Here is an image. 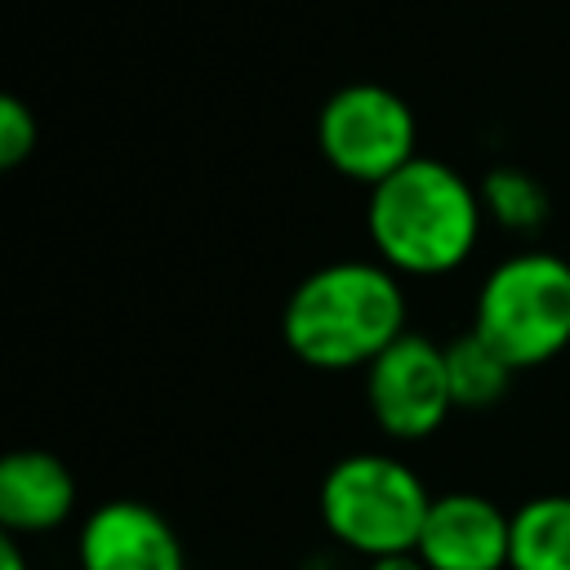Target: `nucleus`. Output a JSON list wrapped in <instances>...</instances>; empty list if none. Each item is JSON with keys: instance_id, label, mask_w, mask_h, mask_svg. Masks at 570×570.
I'll list each match as a JSON object with an SVG mask.
<instances>
[{"instance_id": "f257e3e1", "label": "nucleus", "mask_w": 570, "mask_h": 570, "mask_svg": "<svg viewBox=\"0 0 570 570\" xmlns=\"http://www.w3.org/2000/svg\"><path fill=\"white\" fill-rule=\"evenodd\" d=\"M405 330V289L379 258H338L307 272L281 312L285 347L325 374L370 370Z\"/></svg>"}, {"instance_id": "f03ea898", "label": "nucleus", "mask_w": 570, "mask_h": 570, "mask_svg": "<svg viewBox=\"0 0 570 570\" xmlns=\"http://www.w3.org/2000/svg\"><path fill=\"white\" fill-rule=\"evenodd\" d=\"M481 191L445 160L414 156L405 169L370 187L365 236L374 258L396 276H445L481 240Z\"/></svg>"}, {"instance_id": "7ed1b4c3", "label": "nucleus", "mask_w": 570, "mask_h": 570, "mask_svg": "<svg viewBox=\"0 0 570 570\" xmlns=\"http://www.w3.org/2000/svg\"><path fill=\"white\" fill-rule=\"evenodd\" d=\"M432 499L436 494H428L423 476L405 459L383 450H356L330 463V472L321 476L316 512L338 548L374 561L419 548Z\"/></svg>"}, {"instance_id": "20e7f679", "label": "nucleus", "mask_w": 570, "mask_h": 570, "mask_svg": "<svg viewBox=\"0 0 570 570\" xmlns=\"http://www.w3.org/2000/svg\"><path fill=\"white\" fill-rule=\"evenodd\" d=\"M472 330L512 365L534 370L570 347V263L521 249L490 267L476 289Z\"/></svg>"}, {"instance_id": "39448f33", "label": "nucleus", "mask_w": 570, "mask_h": 570, "mask_svg": "<svg viewBox=\"0 0 570 570\" xmlns=\"http://www.w3.org/2000/svg\"><path fill=\"white\" fill-rule=\"evenodd\" d=\"M414 138H419V125L410 102L396 89L374 80L334 89L316 116V147L325 165L361 187H379L383 178L405 169L419 156Z\"/></svg>"}, {"instance_id": "423d86ee", "label": "nucleus", "mask_w": 570, "mask_h": 570, "mask_svg": "<svg viewBox=\"0 0 570 570\" xmlns=\"http://www.w3.org/2000/svg\"><path fill=\"white\" fill-rule=\"evenodd\" d=\"M365 405L383 436L423 441L454 414L445 343L423 334H401L370 370H365Z\"/></svg>"}, {"instance_id": "0eeeda50", "label": "nucleus", "mask_w": 570, "mask_h": 570, "mask_svg": "<svg viewBox=\"0 0 570 570\" xmlns=\"http://www.w3.org/2000/svg\"><path fill=\"white\" fill-rule=\"evenodd\" d=\"M80 570H187V552L165 512L142 499H107L76 530Z\"/></svg>"}, {"instance_id": "6e6552de", "label": "nucleus", "mask_w": 570, "mask_h": 570, "mask_svg": "<svg viewBox=\"0 0 570 570\" xmlns=\"http://www.w3.org/2000/svg\"><path fill=\"white\" fill-rule=\"evenodd\" d=\"M512 512L476 490L436 494L419 534V561L428 570H508Z\"/></svg>"}, {"instance_id": "1a4fd4ad", "label": "nucleus", "mask_w": 570, "mask_h": 570, "mask_svg": "<svg viewBox=\"0 0 570 570\" xmlns=\"http://www.w3.org/2000/svg\"><path fill=\"white\" fill-rule=\"evenodd\" d=\"M76 512V476L49 450H13L0 459V525L13 539L62 530Z\"/></svg>"}, {"instance_id": "9d476101", "label": "nucleus", "mask_w": 570, "mask_h": 570, "mask_svg": "<svg viewBox=\"0 0 570 570\" xmlns=\"http://www.w3.org/2000/svg\"><path fill=\"white\" fill-rule=\"evenodd\" d=\"M508 570H570V494H534L512 512Z\"/></svg>"}, {"instance_id": "9b49d317", "label": "nucleus", "mask_w": 570, "mask_h": 570, "mask_svg": "<svg viewBox=\"0 0 570 570\" xmlns=\"http://www.w3.org/2000/svg\"><path fill=\"white\" fill-rule=\"evenodd\" d=\"M445 370H450L454 410H490L494 401H503V392L512 387V374H517L476 330L445 343Z\"/></svg>"}, {"instance_id": "f8f14e48", "label": "nucleus", "mask_w": 570, "mask_h": 570, "mask_svg": "<svg viewBox=\"0 0 570 570\" xmlns=\"http://www.w3.org/2000/svg\"><path fill=\"white\" fill-rule=\"evenodd\" d=\"M476 191H481L485 218H494L512 236H530V232H539L548 223V209H552L548 187L530 169H521V165H494L481 178Z\"/></svg>"}, {"instance_id": "ddd939ff", "label": "nucleus", "mask_w": 570, "mask_h": 570, "mask_svg": "<svg viewBox=\"0 0 570 570\" xmlns=\"http://www.w3.org/2000/svg\"><path fill=\"white\" fill-rule=\"evenodd\" d=\"M36 138H40V129H36V116L27 111V102L13 94L0 98V165L4 169L22 165L36 151Z\"/></svg>"}, {"instance_id": "4468645a", "label": "nucleus", "mask_w": 570, "mask_h": 570, "mask_svg": "<svg viewBox=\"0 0 570 570\" xmlns=\"http://www.w3.org/2000/svg\"><path fill=\"white\" fill-rule=\"evenodd\" d=\"M365 570H428V566L419 561V552H392V557L365 561Z\"/></svg>"}, {"instance_id": "2eb2a0df", "label": "nucleus", "mask_w": 570, "mask_h": 570, "mask_svg": "<svg viewBox=\"0 0 570 570\" xmlns=\"http://www.w3.org/2000/svg\"><path fill=\"white\" fill-rule=\"evenodd\" d=\"M0 570H31L27 566V552L13 534H0Z\"/></svg>"}]
</instances>
